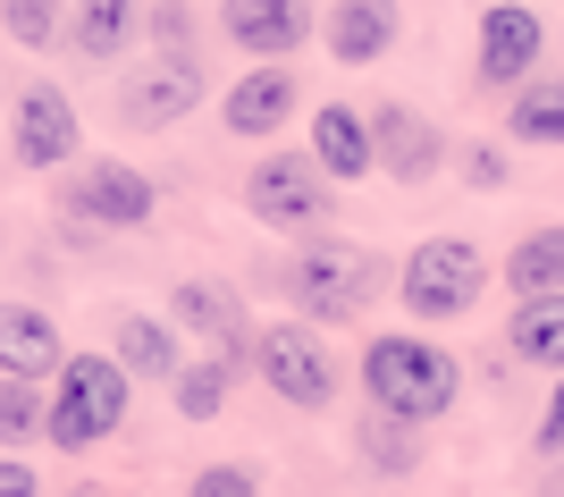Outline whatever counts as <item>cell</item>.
Listing matches in <instances>:
<instances>
[{
	"label": "cell",
	"mask_w": 564,
	"mask_h": 497,
	"mask_svg": "<svg viewBox=\"0 0 564 497\" xmlns=\"http://www.w3.org/2000/svg\"><path fill=\"white\" fill-rule=\"evenodd\" d=\"M59 212H68V228H143L161 212V186L135 161H101L94 152V161L59 169Z\"/></svg>",
	"instance_id": "7"
},
{
	"label": "cell",
	"mask_w": 564,
	"mask_h": 497,
	"mask_svg": "<svg viewBox=\"0 0 564 497\" xmlns=\"http://www.w3.org/2000/svg\"><path fill=\"white\" fill-rule=\"evenodd\" d=\"M506 355L531 363V371H564V287H556V295H514Z\"/></svg>",
	"instance_id": "19"
},
{
	"label": "cell",
	"mask_w": 564,
	"mask_h": 497,
	"mask_svg": "<svg viewBox=\"0 0 564 497\" xmlns=\"http://www.w3.org/2000/svg\"><path fill=\"white\" fill-rule=\"evenodd\" d=\"M270 287H279L286 304L304 312V321H354V312H371L388 287H397V261L371 253V245H354V237H321L312 228V245H295V253L270 270Z\"/></svg>",
	"instance_id": "1"
},
{
	"label": "cell",
	"mask_w": 564,
	"mask_h": 497,
	"mask_svg": "<svg viewBox=\"0 0 564 497\" xmlns=\"http://www.w3.org/2000/svg\"><path fill=\"white\" fill-rule=\"evenodd\" d=\"M0 25H9V43L18 51H59V0H0Z\"/></svg>",
	"instance_id": "26"
},
{
	"label": "cell",
	"mask_w": 564,
	"mask_h": 497,
	"mask_svg": "<svg viewBox=\"0 0 564 497\" xmlns=\"http://www.w3.org/2000/svg\"><path fill=\"white\" fill-rule=\"evenodd\" d=\"M464 186H480V194L514 186V161H506L497 143H464Z\"/></svg>",
	"instance_id": "28"
},
{
	"label": "cell",
	"mask_w": 564,
	"mask_h": 497,
	"mask_svg": "<svg viewBox=\"0 0 564 497\" xmlns=\"http://www.w3.org/2000/svg\"><path fill=\"white\" fill-rule=\"evenodd\" d=\"M480 287H489V261H480V245L471 237H430L404 253L397 270V295L413 321H464L471 304H480Z\"/></svg>",
	"instance_id": "6"
},
{
	"label": "cell",
	"mask_w": 564,
	"mask_h": 497,
	"mask_svg": "<svg viewBox=\"0 0 564 497\" xmlns=\"http://www.w3.org/2000/svg\"><path fill=\"white\" fill-rule=\"evenodd\" d=\"M506 136L514 143H564V76H531L506 101Z\"/></svg>",
	"instance_id": "23"
},
{
	"label": "cell",
	"mask_w": 564,
	"mask_h": 497,
	"mask_svg": "<svg viewBox=\"0 0 564 497\" xmlns=\"http://www.w3.org/2000/svg\"><path fill=\"white\" fill-rule=\"evenodd\" d=\"M397 34H404L397 0H329V60H337V68H371V60H388Z\"/></svg>",
	"instance_id": "15"
},
{
	"label": "cell",
	"mask_w": 564,
	"mask_h": 497,
	"mask_svg": "<svg viewBox=\"0 0 564 497\" xmlns=\"http://www.w3.org/2000/svg\"><path fill=\"white\" fill-rule=\"evenodd\" d=\"M110 497H143V489H110Z\"/></svg>",
	"instance_id": "34"
},
{
	"label": "cell",
	"mask_w": 564,
	"mask_h": 497,
	"mask_svg": "<svg viewBox=\"0 0 564 497\" xmlns=\"http://www.w3.org/2000/svg\"><path fill=\"white\" fill-rule=\"evenodd\" d=\"M228 388H236V371L219 355H203V363H186V371L169 379V404H177V422H219Z\"/></svg>",
	"instance_id": "24"
},
{
	"label": "cell",
	"mask_w": 564,
	"mask_h": 497,
	"mask_svg": "<svg viewBox=\"0 0 564 497\" xmlns=\"http://www.w3.org/2000/svg\"><path fill=\"white\" fill-rule=\"evenodd\" d=\"M68 346H59V321L43 304H0V371L18 379H59Z\"/></svg>",
	"instance_id": "18"
},
{
	"label": "cell",
	"mask_w": 564,
	"mask_h": 497,
	"mask_svg": "<svg viewBox=\"0 0 564 497\" xmlns=\"http://www.w3.org/2000/svg\"><path fill=\"white\" fill-rule=\"evenodd\" d=\"M219 34L245 60H286L312 43V0H219Z\"/></svg>",
	"instance_id": "13"
},
{
	"label": "cell",
	"mask_w": 564,
	"mask_h": 497,
	"mask_svg": "<svg viewBox=\"0 0 564 497\" xmlns=\"http://www.w3.org/2000/svg\"><path fill=\"white\" fill-rule=\"evenodd\" d=\"M169 312H177V329L203 337V346H212L236 379L253 371V337H261V329L245 321V295H236L228 279H177V287H169Z\"/></svg>",
	"instance_id": "10"
},
{
	"label": "cell",
	"mask_w": 564,
	"mask_h": 497,
	"mask_svg": "<svg viewBox=\"0 0 564 497\" xmlns=\"http://www.w3.org/2000/svg\"><path fill=\"white\" fill-rule=\"evenodd\" d=\"M9 161L18 169H68L85 161V127H76V101L59 85H25L18 110H9Z\"/></svg>",
	"instance_id": "11"
},
{
	"label": "cell",
	"mask_w": 564,
	"mask_h": 497,
	"mask_svg": "<svg viewBox=\"0 0 564 497\" xmlns=\"http://www.w3.org/2000/svg\"><path fill=\"white\" fill-rule=\"evenodd\" d=\"M354 379H362V404H388L404 422H447L464 397V363L422 329H379L354 363Z\"/></svg>",
	"instance_id": "2"
},
{
	"label": "cell",
	"mask_w": 564,
	"mask_h": 497,
	"mask_svg": "<svg viewBox=\"0 0 564 497\" xmlns=\"http://www.w3.org/2000/svg\"><path fill=\"white\" fill-rule=\"evenodd\" d=\"M135 34H143V0H76V18H68V51L94 60V68H110Z\"/></svg>",
	"instance_id": "20"
},
{
	"label": "cell",
	"mask_w": 564,
	"mask_h": 497,
	"mask_svg": "<svg viewBox=\"0 0 564 497\" xmlns=\"http://www.w3.org/2000/svg\"><path fill=\"white\" fill-rule=\"evenodd\" d=\"M110 355L127 363L135 379H177V371H186V346H177V329H169V321H152V312H118Z\"/></svg>",
	"instance_id": "21"
},
{
	"label": "cell",
	"mask_w": 564,
	"mask_h": 497,
	"mask_svg": "<svg viewBox=\"0 0 564 497\" xmlns=\"http://www.w3.org/2000/svg\"><path fill=\"white\" fill-rule=\"evenodd\" d=\"M186 497H261V480L245 473V464H203V473L186 480Z\"/></svg>",
	"instance_id": "29"
},
{
	"label": "cell",
	"mask_w": 564,
	"mask_h": 497,
	"mask_svg": "<svg viewBox=\"0 0 564 497\" xmlns=\"http://www.w3.org/2000/svg\"><path fill=\"white\" fill-rule=\"evenodd\" d=\"M43 422H51V388H43V379L0 371V447H34Z\"/></svg>",
	"instance_id": "25"
},
{
	"label": "cell",
	"mask_w": 564,
	"mask_h": 497,
	"mask_svg": "<svg viewBox=\"0 0 564 497\" xmlns=\"http://www.w3.org/2000/svg\"><path fill=\"white\" fill-rule=\"evenodd\" d=\"M547 497H564V473H556V480H547Z\"/></svg>",
	"instance_id": "33"
},
{
	"label": "cell",
	"mask_w": 564,
	"mask_h": 497,
	"mask_svg": "<svg viewBox=\"0 0 564 497\" xmlns=\"http://www.w3.org/2000/svg\"><path fill=\"white\" fill-rule=\"evenodd\" d=\"M253 371H261V388L279 404H295V413H329L337 388H346L321 321H270V329L253 337Z\"/></svg>",
	"instance_id": "4"
},
{
	"label": "cell",
	"mask_w": 564,
	"mask_h": 497,
	"mask_svg": "<svg viewBox=\"0 0 564 497\" xmlns=\"http://www.w3.org/2000/svg\"><path fill=\"white\" fill-rule=\"evenodd\" d=\"M371 110V143H379V169L397 177V186H430L438 169H447V136L413 110V101H362Z\"/></svg>",
	"instance_id": "12"
},
{
	"label": "cell",
	"mask_w": 564,
	"mask_h": 497,
	"mask_svg": "<svg viewBox=\"0 0 564 497\" xmlns=\"http://www.w3.org/2000/svg\"><path fill=\"white\" fill-rule=\"evenodd\" d=\"M329 194H337V177L312 161V152H261V169L245 177V212H253L261 228L312 237V228L329 219Z\"/></svg>",
	"instance_id": "8"
},
{
	"label": "cell",
	"mask_w": 564,
	"mask_h": 497,
	"mask_svg": "<svg viewBox=\"0 0 564 497\" xmlns=\"http://www.w3.org/2000/svg\"><path fill=\"white\" fill-rule=\"evenodd\" d=\"M430 422H404V413H388V404H362V422H354V455H362V473L371 480H404V473H422V439Z\"/></svg>",
	"instance_id": "17"
},
{
	"label": "cell",
	"mask_w": 564,
	"mask_h": 497,
	"mask_svg": "<svg viewBox=\"0 0 564 497\" xmlns=\"http://www.w3.org/2000/svg\"><path fill=\"white\" fill-rule=\"evenodd\" d=\"M531 447H540V455H564V379H556V397H547L540 430H531Z\"/></svg>",
	"instance_id": "30"
},
{
	"label": "cell",
	"mask_w": 564,
	"mask_h": 497,
	"mask_svg": "<svg viewBox=\"0 0 564 497\" xmlns=\"http://www.w3.org/2000/svg\"><path fill=\"white\" fill-rule=\"evenodd\" d=\"M547 60V18L531 9V0H489L480 9V43H471V85L480 94H514V85H531Z\"/></svg>",
	"instance_id": "9"
},
{
	"label": "cell",
	"mask_w": 564,
	"mask_h": 497,
	"mask_svg": "<svg viewBox=\"0 0 564 497\" xmlns=\"http://www.w3.org/2000/svg\"><path fill=\"white\" fill-rule=\"evenodd\" d=\"M295 110H304V76L286 68V60H261L253 76H236V85H228L219 127H228V136H279Z\"/></svg>",
	"instance_id": "14"
},
{
	"label": "cell",
	"mask_w": 564,
	"mask_h": 497,
	"mask_svg": "<svg viewBox=\"0 0 564 497\" xmlns=\"http://www.w3.org/2000/svg\"><path fill=\"white\" fill-rule=\"evenodd\" d=\"M0 497H43V480H34L25 455H0Z\"/></svg>",
	"instance_id": "31"
},
{
	"label": "cell",
	"mask_w": 564,
	"mask_h": 497,
	"mask_svg": "<svg viewBox=\"0 0 564 497\" xmlns=\"http://www.w3.org/2000/svg\"><path fill=\"white\" fill-rule=\"evenodd\" d=\"M312 161L329 169L337 186H354V177H371V169H379V143H371V110H362V101H329V110H312Z\"/></svg>",
	"instance_id": "16"
},
{
	"label": "cell",
	"mask_w": 564,
	"mask_h": 497,
	"mask_svg": "<svg viewBox=\"0 0 564 497\" xmlns=\"http://www.w3.org/2000/svg\"><path fill=\"white\" fill-rule=\"evenodd\" d=\"M68 497H110V489H94V480H85V489H68Z\"/></svg>",
	"instance_id": "32"
},
{
	"label": "cell",
	"mask_w": 564,
	"mask_h": 497,
	"mask_svg": "<svg viewBox=\"0 0 564 497\" xmlns=\"http://www.w3.org/2000/svg\"><path fill=\"white\" fill-rule=\"evenodd\" d=\"M506 287H514V295H556V287H564V219L514 237V253H506Z\"/></svg>",
	"instance_id": "22"
},
{
	"label": "cell",
	"mask_w": 564,
	"mask_h": 497,
	"mask_svg": "<svg viewBox=\"0 0 564 497\" xmlns=\"http://www.w3.org/2000/svg\"><path fill=\"white\" fill-rule=\"evenodd\" d=\"M203 94H212L203 51H143L135 68L118 76V127L127 136H169L186 110H203Z\"/></svg>",
	"instance_id": "5"
},
{
	"label": "cell",
	"mask_w": 564,
	"mask_h": 497,
	"mask_svg": "<svg viewBox=\"0 0 564 497\" xmlns=\"http://www.w3.org/2000/svg\"><path fill=\"white\" fill-rule=\"evenodd\" d=\"M127 404H135V371L118 355H68L59 363V388H51V422L43 439L68 455H94L118 422H127Z\"/></svg>",
	"instance_id": "3"
},
{
	"label": "cell",
	"mask_w": 564,
	"mask_h": 497,
	"mask_svg": "<svg viewBox=\"0 0 564 497\" xmlns=\"http://www.w3.org/2000/svg\"><path fill=\"white\" fill-rule=\"evenodd\" d=\"M143 34H152V51H194V0H152Z\"/></svg>",
	"instance_id": "27"
}]
</instances>
